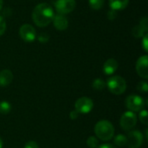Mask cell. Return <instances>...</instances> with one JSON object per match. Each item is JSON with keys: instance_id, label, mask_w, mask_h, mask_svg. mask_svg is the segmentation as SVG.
<instances>
[{"instance_id": "cell-13", "label": "cell", "mask_w": 148, "mask_h": 148, "mask_svg": "<svg viewBox=\"0 0 148 148\" xmlns=\"http://www.w3.org/2000/svg\"><path fill=\"white\" fill-rule=\"evenodd\" d=\"M13 81V74L10 69L0 71V87H7Z\"/></svg>"}, {"instance_id": "cell-28", "label": "cell", "mask_w": 148, "mask_h": 148, "mask_svg": "<svg viewBox=\"0 0 148 148\" xmlns=\"http://www.w3.org/2000/svg\"><path fill=\"white\" fill-rule=\"evenodd\" d=\"M116 16H117V12L115 10H111L108 11V18L109 20H114L116 18Z\"/></svg>"}, {"instance_id": "cell-3", "label": "cell", "mask_w": 148, "mask_h": 148, "mask_svg": "<svg viewBox=\"0 0 148 148\" xmlns=\"http://www.w3.org/2000/svg\"><path fill=\"white\" fill-rule=\"evenodd\" d=\"M106 86L112 94L116 95H122L127 89L126 80L120 75H114L110 77L106 82Z\"/></svg>"}, {"instance_id": "cell-27", "label": "cell", "mask_w": 148, "mask_h": 148, "mask_svg": "<svg viewBox=\"0 0 148 148\" xmlns=\"http://www.w3.org/2000/svg\"><path fill=\"white\" fill-rule=\"evenodd\" d=\"M23 148H39V146H38V144L36 141L29 140V141H28L24 145V147Z\"/></svg>"}, {"instance_id": "cell-31", "label": "cell", "mask_w": 148, "mask_h": 148, "mask_svg": "<svg viewBox=\"0 0 148 148\" xmlns=\"http://www.w3.org/2000/svg\"><path fill=\"white\" fill-rule=\"evenodd\" d=\"M3 0H0V10H1L2 8H3Z\"/></svg>"}, {"instance_id": "cell-17", "label": "cell", "mask_w": 148, "mask_h": 148, "mask_svg": "<svg viewBox=\"0 0 148 148\" xmlns=\"http://www.w3.org/2000/svg\"><path fill=\"white\" fill-rule=\"evenodd\" d=\"M11 111V105L10 102L6 101H0V114H8Z\"/></svg>"}, {"instance_id": "cell-5", "label": "cell", "mask_w": 148, "mask_h": 148, "mask_svg": "<svg viewBox=\"0 0 148 148\" xmlns=\"http://www.w3.org/2000/svg\"><path fill=\"white\" fill-rule=\"evenodd\" d=\"M94 108V102L89 97H81L76 100L75 103V110L81 114H87L90 113Z\"/></svg>"}, {"instance_id": "cell-1", "label": "cell", "mask_w": 148, "mask_h": 148, "mask_svg": "<svg viewBox=\"0 0 148 148\" xmlns=\"http://www.w3.org/2000/svg\"><path fill=\"white\" fill-rule=\"evenodd\" d=\"M55 16L52 6L47 3L37 4L32 12V19L35 24L38 27H46L53 20Z\"/></svg>"}, {"instance_id": "cell-23", "label": "cell", "mask_w": 148, "mask_h": 148, "mask_svg": "<svg viewBox=\"0 0 148 148\" xmlns=\"http://www.w3.org/2000/svg\"><path fill=\"white\" fill-rule=\"evenodd\" d=\"M37 39L41 43H46L49 40V36L47 33H41L38 35Z\"/></svg>"}, {"instance_id": "cell-15", "label": "cell", "mask_w": 148, "mask_h": 148, "mask_svg": "<svg viewBox=\"0 0 148 148\" xmlns=\"http://www.w3.org/2000/svg\"><path fill=\"white\" fill-rule=\"evenodd\" d=\"M92 87L95 90H102L106 88V82L101 78H96L93 81Z\"/></svg>"}, {"instance_id": "cell-6", "label": "cell", "mask_w": 148, "mask_h": 148, "mask_svg": "<svg viewBox=\"0 0 148 148\" xmlns=\"http://www.w3.org/2000/svg\"><path fill=\"white\" fill-rule=\"evenodd\" d=\"M137 124V115L131 111L125 112L120 120V125L125 131L132 130Z\"/></svg>"}, {"instance_id": "cell-16", "label": "cell", "mask_w": 148, "mask_h": 148, "mask_svg": "<svg viewBox=\"0 0 148 148\" xmlns=\"http://www.w3.org/2000/svg\"><path fill=\"white\" fill-rule=\"evenodd\" d=\"M114 145L117 147H125L127 145V136L124 134H118L114 137Z\"/></svg>"}, {"instance_id": "cell-18", "label": "cell", "mask_w": 148, "mask_h": 148, "mask_svg": "<svg viewBox=\"0 0 148 148\" xmlns=\"http://www.w3.org/2000/svg\"><path fill=\"white\" fill-rule=\"evenodd\" d=\"M89 6L93 10H100L104 5V0H88Z\"/></svg>"}, {"instance_id": "cell-9", "label": "cell", "mask_w": 148, "mask_h": 148, "mask_svg": "<svg viewBox=\"0 0 148 148\" xmlns=\"http://www.w3.org/2000/svg\"><path fill=\"white\" fill-rule=\"evenodd\" d=\"M55 6L59 14L66 15L75 10L76 2L75 0H56Z\"/></svg>"}, {"instance_id": "cell-19", "label": "cell", "mask_w": 148, "mask_h": 148, "mask_svg": "<svg viewBox=\"0 0 148 148\" xmlns=\"http://www.w3.org/2000/svg\"><path fill=\"white\" fill-rule=\"evenodd\" d=\"M132 33H133L134 36H135L137 38H140V37L144 36V35L146 34V31L140 25H136L135 27H134V29L132 30Z\"/></svg>"}, {"instance_id": "cell-21", "label": "cell", "mask_w": 148, "mask_h": 148, "mask_svg": "<svg viewBox=\"0 0 148 148\" xmlns=\"http://www.w3.org/2000/svg\"><path fill=\"white\" fill-rule=\"evenodd\" d=\"M139 119L141 123H143L144 125H147L148 124V114L147 110L146 109H142L140 111L139 114Z\"/></svg>"}, {"instance_id": "cell-29", "label": "cell", "mask_w": 148, "mask_h": 148, "mask_svg": "<svg viewBox=\"0 0 148 148\" xmlns=\"http://www.w3.org/2000/svg\"><path fill=\"white\" fill-rule=\"evenodd\" d=\"M79 114H79L76 110L71 111V112L69 113V118H70L71 120L75 121V120H76V119L79 117Z\"/></svg>"}, {"instance_id": "cell-11", "label": "cell", "mask_w": 148, "mask_h": 148, "mask_svg": "<svg viewBox=\"0 0 148 148\" xmlns=\"http://www.w3.org/2000/svg\"><path fill=\"white\" fill-rule=\"evenodd\" d=\"M53 24L55 28L58 30H64L69 26V21L68 18L62 14H57L54 16L53 17Z\"/></svg>"}, {"instance_id": "cell-14", "label": "cell", "mask_w": 148, "mask_h": 148, "mask_svg": "<svg viewBox=\"0 0 148 148\" xmlns=\"http://www.w3.org/2000/svg\"><path fill=\"white\" fill-rule=\"evenodd\" d=\"M129 0H109V6L111 10H121L127 7Z\"/></svg>"}, {"instance_id": "cell-26", "label": "cell", "mask_w": 148, "mask_h": 148, "mask_svg": "<svg viewBox=\"0 0 148 148\" xmlns=\"http://www.w3.org/2000/svg\"><path fill=\"white\" fill-rule=\"evenodd\" d=\"M142 47L145 49L146 52L148 51V36L147 34H145L142 39Z\"/></svg>"}, {"instance_id": "cell-10", "label": "cell", "mask_w": 148, "mask_h": 148, "mask_svg": "<svg viewBox=\"0 0 148 148\" xmlns=\"http://www.w3.org/2000/svg\"><path fill=\"white\" fill-rule=\"evenodd\" d=\"M136 71L138 75L143 78H148V56L147 55L140 56L136 62Z\"/></svg>"}, {"instance_id": "cell-24", "label": "cell", "mask_w": 148, "mask_h": 148, "mask_svg": "<svg viewBox=\"0 0 148 148\" xmlns=\"http://www.w3.org/2000/svg\"><path fill=\"white\" fill-rule=\"evenodd\" d=\"M146 32L148 31V18L147 16L143 17L140 19V24H139Z\"/></svg>"}, {"instance_id": "cell-12", "label": "cell", "mask_w": 148, "mask_h": 148, "mask_svg": "<svg viewBox=\"0 0 148 148\" xmlns=\"http://www.w3.org/2000/svg\"><path fill=\"white\" fill-rule=\"evenodd\" d=\"M118 62L114 59V58H110L108 60H107L104 64H103V72L105 75H111L114 73H115V71L118 69Z\"/></svg>"}, {"instance_id": "cell-7", "label": "cell", "mask_w": 148, "mask_h": 148, "mask_svg": "<svg viewBox=\"0 0 148 148\" xmlns=\"http://www.w3.org/2000/svg\"><path fill=\"white\" fill-rule=\"evenodd\" d=\"M144 141L143 134L138 130L130 131L127 136V146L129 148H140Z\"/></svg>"}, {"instance_id": "cell-25", "label": "cell", "mask_w": 148, "mask_h": 148, "mask_svg": "<svg viewBox=\"0 0 148 148\" xmlns=\"http://www.w3.org/2000/svg\"><path fill=\"white\" fill-rule=\"evenodd\" d=\"M5 29H6L5 20H4V18L2 16H0V36L5 32Z\"/></svg>"}, {"instance_id": "cell-30", "label": "cell", "mask_w": 148, "mask_h": 148, "mask_svg": "<svg viewBox=\"0 0 148 148\" xmlns=\"http://www.w3.org/2000/svg\"><path fill=\"white\" fill-rule=\"evenodd\" d=\"M97 148H116V147L114 146V145H112V144L107 143V144H102V145L99 146Z\"/></svg>"}, {"instance_id": "cell-2", "label": "cell", "mask_w": 148, "mask_h": 148, "mask_svg": "<svg viewBox=\"0 0 148 148\" xmlns=\"http://www.w3.org/2000/svg\"><path fill=\"white\" fill-rule=\"evenodd\" d=\"M95 134H96L98 139L103 141L110 140L114 137V127L110 121L107 120H101L95 124Z\"/></svg>"}, {"instance_id": "cell-20", "label": "cell", "mask_w": 148, "mask_h": 148, "mask_svg": "<svg viewBox=\"0 0 148 148\" xmlns=\"http://www.w3.org/2000/svg\"><path fill=\"white\" fill-rule=\"evenodd\" d=\"M87 145L89 148H97L99 147V140L95 136H90L87 140Z\"/></svg>"}, {"instance_id": "cell-22", "label": "cell", "mask_w": 148, "mask_h": 148, "mask_svg": "<svg viewBox=\"0 0 148 148\" xmlns=\"http://www.w3.org/2000/svg\"><path fill=\"white\" fill-rule=\"evenodd\" d=\"M137 90L139 92H141V93H144V94H147L148 91V83L146 81H142V82H140L137 85Z\"/></svg>"}, {"instance_id": "cell-8", "label": "cell", "mask_w": 148, "mask_h": 148, "mask_svg": "<svg viewBox=\"0 0 148 148\" xmlns=\"http://www.w3.org/2000/svg\"><path fill=\"white\" fill-rule=\"evenodd\" d=\"M19 35H20L21 38L26 42H32L37 37L36 31L35 28L29 23L23 24L20 27Z\"/></svg>"}, {"instance_id": "cell-32", "label": "cell", "mask_w": 148, "mask_h": 148, "mask_svg": "<svg viewBox=\"0 0 148 148\" xmlns=\"http://www.w3.org/2000/svg\"><path fill=\"white\" fill-rule=\"evenodd\" d=\"M3 140H2V139H1V137H0V148H3Z\"/></svg>"}, {"instance_id": "cell-4", "label": "cell", "mask_w": 148, "mask_h": 148, "mask_svg": "<svg viewBox=\"0 0 148 148\" xmlns=\"http://www.w3.org/2000/svg\"><path fill=\"white\" fill-rule=\"evenodd\" d=\"M125 105L128 111L131 112H140L145 107V100L138 95H131L127 97Z\"/></svg>"}]
</instances>
